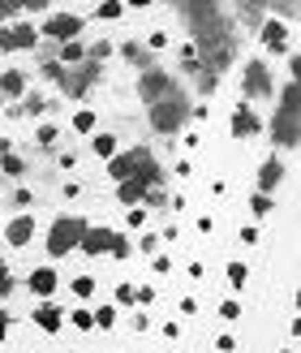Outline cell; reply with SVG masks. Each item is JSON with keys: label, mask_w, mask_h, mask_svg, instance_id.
Listing matches in <instances>:
<instances>
[{"label": "cell", "mask_w": 301, "mask_h": 353, "mask_svg": "<svg viewBox=\"0 0 301 353\" xmlns=\"http://www.w3.org/2000/svg\"><path fill=\"white\" fill-rule=\"evenodd\" d=\"M30 43H34V30H30V26L0 30V48H30Z\"/></svg>", "instance_id": "9c48e42d"}, {"label": "cell", "mask_w": 301, "mask_h": 353, "mask_svg": "<svg viewBox=\"0 0 301 353\" xmlns=\"http://www.w3.org/2000/svg\"><path fill=\"white\" fill-rule=\"evenodd\" d=\"M78 30H82V17H74V13H56V17L48 22V34H52V39H74Z\"/></svg>", "instance_id": "ba28073f"}, {"label": "cell", "mask_w": 301, "mask_h": 353, "mask_svg": "<svg viewBox=\"0 0 301 353\" xmlns=\"http://www.w3.org/2000/svg\"><path fill=\"white\" fill-rule=\"evenodd\" d=\"M95 151H99V155H112V151H116V138H112V134H99V138H95Z\"/></svg>", "instance_id": "ac0fdd59"}, {"label": "cell", "mask_w": 301, "mask_h": 353, "mask_svg": "<svg viewBox=\"0 0 301 353\" xmlns=\"http://www.w3.org/2000/svg\"><path fill=\"white\" fill-rule=\"evenodd\" d=\"M116 297H121L125 306H134V289H129V285H121V289H116Z\"/></svg>", "instance_id": "7402d4cb"}, {"label": "cell", "mask_w": 301, "mask_h": 353, "mask_svg": "<svg viewBox=\"0 0 301 353\" xmlns=\"http://www.w3.org/2000/svg\"><path fill=\"white\" fill-rule=\"evenodd\" d=\"M30 289H34V293H52V289H56V276H52L48 268L34 272V276H30Z\"/></svg>", "instance_id": "9a60e30c"}, {"label": "cell", "mask_w": 301, "mask_h": 353, "mask_svg": "<svg viewBox=\"0 0 301 353\" xmlns=\"http://www.w3.org/2000/svg\"><path fill=\"white\" fill-rule=\"evenodd\" d=\"M138 91H143V99H147V103H155V99H164V95L172 91V78H168V74H159V69H151Z\"/></svg>", "instance_id": "8992f818"}, {"label": "cell", "mask_w": 301, "mask_h": 353, "mask_svg": "<svg viewBox=\"0 0 301 353\" xmlns=\"http://www.w3.org/2000/svg\"><path fill=\"white\" fill-rule=\"evenodd\" d=\"M228 280H233V285H241V280H245V268H241V263H233V268H228Z\"/></svg>", "instance_id": "44dd1931"}, {"label": "cell", "mask_w": 301, "mask_h": 353, "mask_svg": "<svg viewBox=\"0 0 301 353\" xmlns=\"http://www.w3.org/2000/svg\"><path fill=\"white\" fill-rule=\"evenodd\" d=\"M262 43H267L271 52H284V43H289V30L280 26V22H267V26H262Z\"/></svg>", "instance_id": "30bf717a"}, {"label": "cell", "mask_w": 301, "mask_h": 353, "mask_svg": "<svg viewBox=\"0 0 301 353\" xmlns=\"http://www.w3.org/2000/svg\"><path fill=\"white\" fill-rule=\"evenodd\" d=\"M5 289H9V268L0 263V293H5Z\"/></svg>", "instance_id": "603a6c76"}, {"label": "cell", "mask_w": 301, "mask_h": 353, "mask_svg": "<svg viewBox=\"0 0 301 353\" xmlns=\"http://www.w3.org/2000/svg\"><path fill=\"white\" fill-rule=\"evenodd\" d=\"M5 327H9V319H5V314H0V341H5Z\"/></svg>", "instance_id": "d4e9b609"}, {"label": "cell", "mask_w": 301, "mask_h": 353, "mask_svg": "<svg viewBox=\"0 0 301 353\" xmlns=\"http://www.w3.org/2000/svg\"><path fill=\"white\" fill-rule=\"evenodd\" d=\"M74 293H78V297H86V293H95V280H91V276H82V280H74Z\"/></svg>", "instance_id": "d6986e66"}, {"label": "cell", "mask_w": 301, "mask_h": 353, "mask_svg": "<svg viewBox=\"0 0 301 353\" xmlns=\"http://www.w3.org/2000/svg\"><path fill=\"white\" fill-rule=\"evenodd\" d=\"M34 319H39L48 332H56V327H61V314H56V306H43L39 314H34Z\"/></svg>", "instance_id": "e0dca14e"}, {"label": "cell", "mask_w": 301, "mask_h": 353, "mask_svg": "<svg viewBox=\"0 0 301 353\" xmlns=\"http://www.w3.org/2000/svg\"><path fill=\"white\" fill-rule=\"evenodd\" d=\"M143 194H147V185L138 181V176H134V181H121V199H125V203H138Z\"/></svg>", "instance_id": "2e32d148"}, {"label": "cell", "mask_w": 301, "mask_h": 353, "mask_svg": "<svg viewBox=\"0 0 301 353\" xmlns=\"http://www.w3.org/2000/svg\"><path fill=\"white\" fill-rule=\"evenodd\" d=\"M280 172H284V168H280L276 160H271V164H262V172H258V185H262V194H267V190H276V181H280Z\"/></svg>", "instance_id": "4fadbf2b"}, {"label": "cell", "mask_w": 301, "mask_h": 353, "mask_svg": "<svg viewBox=\"0 0 301 353\" xmlns=\"http://www.w3.org/2000/svg\"><path fill=\"white\" fill-rule=\"evenodd\" d=\"M241 5H271V0H241Z\"/></svg>", "instance_id": "484cf974"}, {"label": "cell", "mask_w": 301, "mask_h": 353, "mask_svg": "<svg viewBox=\"0 0 301 353\" xmlns=\"http://www.w3.org/2000/svg\"><path fill=\"white\" fill-rule=\"evenodd\" d=\"M22 74H17V69H9V74L5 78H0V95H22Z\"/></svg>", "instance_id": "5bb4252c"}, {"label": "cell", "mask_w": 301, "mask_h": 353, "mask_svg": "<svg viewBox=\"0 0 301 353\" xmlns=\"http://www.w3.org/2000/svg\"><path fill=\"white\" fill-rule=\"evenodd\" d=\"M267 211H271V199H267V194H258V199H254V216H267Z\"/></svg>", "instance_id": "ffe728a7"}, {"label": "cell", "mask_w": 301, "mask_h": 353, "mask_svg": "<svg viewBox=\"0 0 301 353\" xmlns=\"http://www.w3.org/2000/svg\"><path fill=\"white\" fill-rule=\"evenodd\" d=\"M276 143L280 147H293L297 143V86H284V103H280V117H276Z\"/></svg>", "instance_id": "7a4b0ae2"}, {"label": "cell", "mask_w": 301, "mask_h": 353, "mask_svg": "<svg viewBox=\"0 0 301 353\" xmlns=\"http://www.w3.org/2000/svg\"><path fill=\"white\" fill-rule=\"evenodd\" d=\"M30 233H34V220H30V216H22V220H13V224H9V241H13V245H26Z\"/></svg>", "instance_id": "8fae6325"}, {"label": "cell", "mask_w": 301, "mask_h": 353, "mask_svg": "<svg viewBox=\"0 0 301 353\" xmlns=\"http://www.w3.org/2000/svg\"><path fill=\"white\" fill-rule=\"evenodd\" d=\"M185 9H189V22L194 30H211V26H220V13H216V0H185Z\"/></svg>", "instance_id": "277c9868"}, {"label": "cell", "mask_w": 301, "mask_h": 353, "mask_svg": "<svg viewBox=\"0 0 301 353\" xmlns=\"http://www.w3.org/2000/svg\"><path fill=\"white\" fill-rule=\"evenodd\" d=\"M9 5H43V0H9Z\"/></svg>", "instance_id": "cb8c5ba5"}, {"label": "cell", "mask_w": 301, "mask_h": 353, "mask_svg": "<svg viewBox=\"0 0 301 353\" xmlns=\"http://www.w3.org/2000/svg\"><path fill=\"white\" fill-rule=\"evenodd\" d=\"M185 99L181 95H176V91H168L164 99H155L151 103V125L159 130V134H176V130H181V121H185Z\"/></svg>", "instance_id": "6da1fadb"}, {"label": "cell", "mask_w": 301, "mask_h": 353, "mask_svg": "<svg viewBox=\"0 0 301 353\" xmlns=\"http://www.w3.org/2000/svg\"><path fill=\"white\" fill-rule=\"evenodd\" d=\"M78 245H82L86 254H103V250H112V245H116V237L108 233V228H86Z\"/></svg>", "instance_id": "52a82bcc"}, {"label": "cell", "mask_w": 301, "mask_h": 353, "mask_svg": "<svg viewBox=\"0 0 301 353\" xmlns=\"http://www.w3.org/2000/svg\"><path fill=\"white\" fill-rule=\"evenodd\" d=\"M245 91H250L254 99H267L271 95V74H267V65H245Z\"/></svg>", "instance_id": "5b68a950"}, {"label": "cell", "mask_w": 301, "mask_h": 353, "mask_svg": "<svg viewBox=\"0 0 301 353\" xmlns=\"http://www.w3.org/2000/svg\"><path fill=\"white\" fill-rule=\"evenodd\" d=\"M233 134H241V138H250V134H258V117L241 108V112L233 117Z\"/></svg>", "instance_id": "7c38bea8"}, {"label": "cell", "mask_w": 301, "mask_h": 353, "mask_svg": "<svg viewBox=\"0 0 301 353\" xmlns=\"http://www.w3.org/2000/svg\"><path fill=\"white\" fill-rule=\"evenodd\" d=\"M82 233H86L82 220H56V224H52V233H48V250L52 254H69L82 241Z\"/></svg>", "instance_id": "3957f363"}]
</instances>
